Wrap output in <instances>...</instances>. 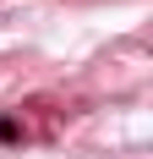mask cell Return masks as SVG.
Returning a JSON list of instances; mask_svg holds the SVG:
<instances>
[{
	"instance_id": "6da1fadb",
	"label": "cell",
	"mask_w": 153,
	"mask_h": 159,
	"mask_svg": "<svg viewBox=\"0 0 153 159\" xmlns=\"http://www.w3.org/2000/svg\"><path fill=\"white\" fill-rule=\"evenodd\" d=\"M0 143H16V121H0Z\"/></svg>"
}]
</instances>
